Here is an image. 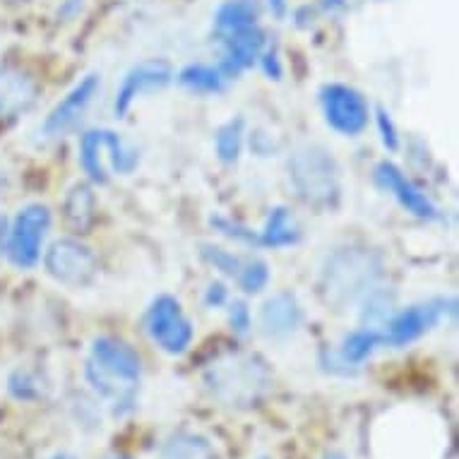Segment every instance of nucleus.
Here are the masks:
<instances>
[{
	"mask_svg": "<svg viewBox=\"0 0 459 459\" xmlns=\"http://www.w3.org/2000/svg\"><path fill=\"white\" fill-rule=\"evenodd\" d=\"M380 263L368 250H339L325 267V291L334 303H351L376 289Z\"/></svg>",
	"mask_w": 459,
	"mask_h": 459,
	"instance_id": "obj_2",
	"label": "nucleus"
},
{
	"mask_svg": "<svg viewBox=\"0 0 459 459\" xmlns=\"http://www.w3.org/2000/svg\"><path fill=\"white\" fill-rule=\"evenodd\" d=\"M51 459H75L73 455H65V452H61V455H53Z\"/></svg>",
	"mask_w": 459,
	"mask_h": 459,
	"instance_id": "obj_32",
	"label": "nucleus"
},
{
	"mask_svg": "<svg viewBox=\"0 0 459 459\" xmlns=\"http://www.w3.org/2000/svg\"><path fill=\"white\" fill-rule=\"evenodd\" d=\"M203 257L207 260L210 264H214V270L224 272L229 277H236L238 270H241V260L236 255H231L229 250L224 248H217V246H203Z\"/></svg>",
	"mask_w": 459,
	"mask_h": 459,
	"instance_id": "obj_24",
	"label": "nucleus"
},
{
	"mask_svg": "<svg viewBox=\"0 0 459 459\" xmlns=\"http://www.w3.org/2000/svg\"><path fill=\"white\" fill-rule=\"evenodd\" d=\"M447 310H455V301H445V299L399 310L397 316H392L390 323H387V332L383 334L385 344L407 347L419 337H423L429 330H433Z\"/></svg>",
	"mask_w": 459,
	"mask_h": 459,
	"instance_id": "obj_9",
	"label": "nucleus"
},
{
	"mask_svg": "<svg viewBox=\"0 0 459 459\" xmlns=\"http://www.w3.org/2000/svg\"><path fill=\"white\" fill-rule=\"evenodd\" d=\"M303 323V310L291 294H274L260 308V327L267 337H289Z\"/></svg>",
	"mask_w": 459,
	"mask_h": 459,
	"instance_id": "obj_14",
	"label": "nucleus"
},
{
	"mask_svg": "<svg viewBox=\"0 0 459 459\" xmlns=\"http://www.w3.org/2000/svg\"><path fill=\"white\" fill-rule=\"evenodd\" d=\"M376 181L383 190H387L394 200H397L407 212H411L414 217L421 219H436L437 210L436 204L430 203L426 193L416 188L414 183L409 181L407 176L402 174V169L392 164V161H380L376 166Z\"/></svg>",
	"mask_w": 459,
	"mask_h": 459,
	"instance_id": "obj_12",
	"label": "nucleus"
},
{
	"mask_svg": "<svg viewBox=\"0 0 459 459\" xmlns=\"http://www.w3.org/2000/svg\"><path fill=\"white\" fill-rule=\"evenodd\" d=\"M320 106H323V116L327 126L332 130H337L339 135L356 137L368 128V101L354 87L337 82L325 84L320 90Z\"/></svg>",
	"mask_w": 459,
	"mask_h": 459,
	"instance_id": "obj_8",
	"label": "nucleus"
},
{
	"mask_svg": "<svg viewBox=\"0 0 459 459\" xmlns=\"http://www.w3.org/2000/svg\"><path fill=\"white\" fill-rule=\"evenodd\" d=\"M10 392H13L17 399L34 397V387H31V380L24 376V373H15V376L10 377Z\"/></svg>",
	"mask_w": 459,
	"mask_h": 459,
	"instance_id": "obj_27",
	"label": "nucleus"
},
{
	"mask_svg": "<svg viewBox=\"0 0 459 459\" xmlns=\"http://www.w3.org/2000/svg\"><path fill=\"white\" fill-rule=\"evenodd\" d=\"M229 323L238 334H246L250 330V310L243 301H234L229 306Z\"/></svg>",
	"mask_w": 459,
	"mask_h": 459,
	"instance_id": "obj_26",
	"label": "nucleus"
},
{
	"mask_svg": "<svg viewBox=\"0 0 459 459\" xmlns=\"http://www.w3.org/2000/svg\"><path fill=\"white\" fill-rule=\"evenodd\" d=\"M161 459H217L210 440L195 433H178L161 450Z\"/></svg>",
	"mask_w": 459,
	"mask_h": 459,
	"instance_id": "obj_20",
	"label": "nucleus"
},
{
	"mask_svg": "<svg viewBox=\"0 0 459 459\" xmlns=\"http://www.w3.org/2000/svg\"><path fill=\"white\" fill-rule=\"evenodd\" d=\"M380 344H385L383 332H377L376 327H361V330H354L344 342H342V361L351 363V366H359L368 359L373 351H376Z\"/></svg>",
	"mask_w": 459,
	"mask_h": 459,
	"instance_id": "obj_19",
	"label": "nucleus"
},
{
	"mask_svg": "<svg viewBox=\"0 0 459 459\" xmlns=\"http://www.w3.org/2000/svg\"><path fill=\"white\" fill-rule=\"evenodd\" d=\"M46 272L68 289H84L97 279L99 260L94 250L75 238H61L46 250Z\"/></svg>",
	"mask_w": 459,
	"mask_h": 459,
	"instance_id": "obj_7",
	"label": "nucleus"
},
{
	"mask_svg": "<svg viewBox=\"0 0 459 459\" xmlns=\"http://www.w3.org/2000/svg\"><path fill=\"white\" fill-rule=\"evenodd\" d=\"M243 126H246L243 118H231V121L224 123V126L217 130L214 147H217V157L221 159L224 164H236L238 157H241Z\"/></svg>",
	"mask_w": 459,
	"mask_h": 459,
	"instance_id": "obj_22",
	"label": "nucleus"
},
{
	"mask_svg": "<svg viewBox=\"0 0 459 459\" xmlns=\"http://www.w3.org/2000/svg\"><path fill=\"white\" fill-rule=\"evenodd\" d=\"M144 330L166 354H183L193 342V323L174 296H159L144 313Z\"/></svg>",
	"mask_w": 459,
	"mask_h": 459,
	"instance_id": "obj_5",
	"label": "nucleus"
},
{
	"mask_svg": "<svg viewBox=\"0 0 459 459\" xmlns=\"http://www.w3.org/2000/svg\"><path fill=\"white\" fill-rule=\"evenodd\" d=\"M376 123H377V130H380V140L383 144L387 147L390 152H394L399 147V135H397V128H394V123H392L390 113L385 111L383 106L376 111Z\"/></svg>",
	"mask_w": 459,
	"mask_h": 459,
	"instance_id": "obj_25",
	"label": "nucleus"
},
{
	"mask_svg": "<svg viewBox=\"0 0 459 459\" xmlns=\"http://www.w3.org/2000/svg\"><path fill=\"white\" fill-rule=\"evenodd\" d=\"M97 90V75L82 77V80H80L58 104L53 106V111L46 116L44 135L48 137V140H56V137L68 135L70 130H75L77 126H80V121L84 118L87 108H90L91 99H94Z\"/></svg>",
	"mask_w": 459,
	"mask_h": 459,
	"instance_id": "obj_11",
	"label": "nucleus"
},
{
	"mask_svg": "<svg viewBox=\"0 0 459 459\" xmlns=\"http://www.w3.org/2000/svg\"><path fill=\"white\" fill-rule=\"evenodd\" d=\"M51 229V212L44 204H27L17 212L8 231V257L20 270H31L41 257V246Z\"/></svg>",
	"mask_w": 459,
	"mask_h": 459,
	"instance_id": "obj_6",
	"label": "nucleus"
},
{
	"mask_svg": "<svg viewBox=\"0 0 459 459\" xmlns=\"http://www.w3.org/2000/svg\"><path fill=\"white\" fill-rule=\"evenodd\" d=\"M5 250V219H0V255Z\"/></svg>",
	"mask_w": 459,
	"mask_h": 459,
	"instance_id": "obj_31",
	"label": "nucleus"
},
{
	"mask_svg": "<svg viewBox=\"0 0 459 459\" xmlns=\"http://www.w3.org/2000/svg\"><path fill=\"white\" fill-rule=\"evenodd\" d=\"M63 210H65V221H68L70 229H75L80 234L87 231L94 224V195H91L90 186L77 183L65 197Z\"/></svg>",
	"mask_w": 459,
	"mask_h": 459,
	"instance_id": "obj_18",
	"label": "nucleus"
},
{
	"mask_svg": "<svg viewBox=\"0 0 459 459\" xmlns=\"http://www.w3.org/2000/svg\"><path fill=\"white\" fill-rule=\"evenodd\" d=\"M204 303L212 306V308H217L221 303H226V289L221 284H210V289L204 291Z\"/></svg>",
	"mask_w": 459,
	"mask_h": 459,
	"instance_id": "obj_29",
	"label": "nucleus"
},
{
	"mask_svg": "<svg viewBox=\"0 0 459 459\" xmlns=\"http://www.w3.org/2000/svg\"><path fill=\"white\" fill-rule=\"evenodd\" d=\"M257 5L255 0H226L224 5H219L214 15V27L221 39L231 37L236 31L255 27Z\"/></svg>",
	"mask_w": 459,
	"mask_h": 459,
	"instance_id": "obj_17",
	"label": "nucleus"
},
{
	"mask_svg": "<svg viewBox=\"0 0 459 459\" xmlns=\"http://www.w3.org/2000/svg\"><path fill=\"white\" fill-rule=\"evenodd\" d=\"M325 459H344V457H339V455H327Z\"/></svg>",
	"mask_w": 459,
	"mask_h": 459,
	"instance_id": "obj_33",
	"label": "nucleus"
},
{
	"mask_svg": "<svg viewBox=\"0 0 459 459\" xmlns=\"http://www.w3.org/2000/svg\"><path fill=\"white\" fill-rule=\"evenodd\" d=\"M291 183L306 203L330 207L339 195V171L334 159L320 144H306L289 161Z\"/></svg>",
	"mask_w": 459,
	"mask_h": 459,
	"instance_id": "obj_3",
	"label": "nucleus"
},
{
	"mask_svg": "<svg viewBox=\"0 0 459 459\" xmlns=\"http://www.w3.org/2000/svg\"><path fill=\"white\" fill-rule=\"evenodd\" d=\"M260 61H263V70L267 73V75L274 77V80H279V77H281V65H279L277 53L274 51L263 53V56H260Z\"/></svg>",
	"mask_w": 459,
	"mask_h": 459,
	"instance_id": "obj_28",
	"label": "nucleus"
},
{
	"mask_svg": "<svg viewBox=\"0 0 459 459\" xmlns=\"http://www.w3.org/2000/svg\"><path fill=\"white\" fill-rule=\"evenodd\" d=\"M236 281L241 286L246 294H257L263 291L267 281H270V270H267V263L263 260H248V263H241V270L236 274Z\"/></svg>",
	"mask_w": 459,
	"mask_h": 459,
	"instance_id": "obj_23",
	"label": "nucleus"
},
{
	"mask_svg": "<svg viewBox=\"0 0 459 459\" xmlns=\"http://www.w3.org/2000/svg\"><path fill=\"white\" fill-rule=\"evenodd\" d=\"M37 101V82L27 73L0 68V118H17Z\"/></svg>",
	"mask_w": 459,
	"mask_h": 459,
	"instance_id": "obj_13",
	"label": "nucleus"
},
{
	"mask_svg": "<svg viewBox=\"0 0 459 459\" xmlns=\"http://www.w3.org/2000/svg\"><path fill=\"white\" fill-rule=\"evenodd\" d=\"M224 44V61H221L219 70L224 73V77H234L241 70L250 68L255 61H260L264 48V34L257 27H248V30L226 37Z\"/></svg>",
	"mask_w": 459,
	"mask_h": 459,
	"instance_id": "obj_15",
	"label": "nucleus"
},
{
	"mask_svg": "<svg viewBox=\"0 0 459 459\" xmlns=\"http://www.w3.org/2000/svg\"><path fill=\"white\" fill-rule=\"evenodd\" d=\"M270 5L274 10V15L281 17L286 13V0H270Z\"/></svg>",
	"mask_w": 459,
	"mask_h": 459,
	"instance_id": "obj_30",
	"label": "nucleus"
},
{
	"mask_svg": "<svg viewBox=\"0 0 459 459\" xmlns=\"http://www.w3.org/2000/svg\"><path fill=\"white\" fill-rule=\"evenodd\" d=\"M178 82L190 91H200V94H217L224 90L226 77L219 68L212 65H188L178 73Z\"/></svg>",
	"mask_w": 459,
	"mask_h": 459,
	"instance_id": "obj_21",
	"label": "nucleus"
},
{
	"mask_svg": "<svg viewBox=\"0 0 459 459\" xmlns=\"http://www.w3.org/2000/svg\"><path fill=\"white\" fill-rule=\"evenodd\" d=\"M111 161L113 171L130 174L137 166V152L113 130H90L80 140V164L82 171L90 176V181L104 186L108 181V166Z\"/></svg>",
	"mask_w": 459,
	"mask_h": 459,
	"instance_id": "obj_4",
	"label": "nucleus"
},
{
	"mask_svg": "<svg viewBox=\"0 0 459 459\" xmlns=\"http://www.w3.org/2000/svg\"><path fill=\"white\" fill-rule=\"evenodd\" d=\"M143 363L133 347L116 337H97L91 342L87 377L91 387L113 404H133V392L140 383Z\"/></svg>",
	"mask_w": 459,
	"mask_h": 459,
	"instance_id": "obj_1",
	"label": "nucleus"
},
{
	"mask_svg": "<svg viewBox=\"0 0 459 459\" xmlns=\"http://www.w3.org/2000/svg\"><path fill=\"white\" fill-rule=\"evenodd\" d=\"M301 238L299 224L291 212L286 207H274L267 217V224L257 234V246H267V248H286L294 246Z\"/></svg>",
	"mask_w": 459,
	"mask_h": 459,
	"instance_id": "obj_16",
	"label": "nucleus"
},
{
	"mask_svg": "<svg viewBox=\"0 0 459 459\" xmlns=\"http://www.w3.org/2000/svg\"><path fill=\"white\" fill-rule=\"evenodd\" d=\"M171 80H174V70L166 61L154 58V61L137 63L123 77L121 87L116 91L113 111L118 118H126V113L130 111V106L135 104V99H140L147 91L164 90Z\"/></svg>",
	"mask_w": 459,
	"mask_h": 459,
	"instance_id": "obj_10",
	"label": "nucleus"
}]
</instances>
